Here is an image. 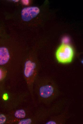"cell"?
<instances>
[{"label":"cell","mask_w":83,"mask_h":124,"mask_svg":"<svg viewBox=\"0 0 83 124\" xmlns=\"http://www.w3.org/2000/svg\"><path fill=\"white\" fill-rule=\"evenodd\" d=\"M56 85L53 81L49 80L47 83L39 88L40 96L46 100L49 106L60 95V93Z\"/></svg>","instance_id":"6da1fadb"},{"label":"cell","mask_w":83,"mask_h":124,"mask_svg":"<svg viewBox=\"0 0 83 124\" xmlns=\"http://www.w3.org/2000/svg\"><path fill=\"white\" fill-rule=\"evenodd\" d=\"M26 115L25 111L22 109H19L16 111L15 114V116L18 118H24Z\"/></svg>","instance_id":"52a82bcc"},{"label":"cell","mask_w":83,"mask_h":124,"mask_svg":"<svg viewBox=\"0 0 83 124\" xmlns=\"http://www.w3.org/2000/svg\"><path fill=\"white\" fill-rule=\"evenodd\" d=\"M31 119L28 118L21 120L19 122V124H31Z\"/></svg>","instance_id":"ba28073f"},{"label":"cell","mask_w":83,"mask_h":124,"mask_svg":"<svg viewBox=\"0 0 83 124\" xmlns=\"http://www.w3.org/2000/svg\"><path fill=\"white\" fill-rule=\"evenodd\" d=\"M21 1L22 3L26 5H27L29 3V0H22Z\"/></svg>","instance_id":"30bf717a"},{"label":"cell","mask_w":83,"mask_h":124,"mask_svg":"<svg viewBox=\"0 0 83 124\" xmlns=\"http://www.w3.org/2000/svg\"><path fill=\"white\" fill-rule=\"evenodd\" d=\"M39 12L40 10L37 7L24 8L22 9L21 12L22 19L25 21H29L36 17Z\"/></svg>","instance_id":"3957f363"},{"label":"cell","mask_w":83,"mask_h":124,"mask_svg":"<svg viewBox=\"0 0 83 124\" xmlns=\"http://www.w3.org/2000/svg\"><path fill=\"white\" fill-rule=\"evenodd\" d=\"M73 56V49L70 46L66 44H62L58 49L56 56L58 61L62 63L71 62Z\"/></svg>","instance_id":"7a4b0ae2"},{"label":"cell","mask_w":83,"mask_h":124,"mask_svg":"<svg viewBox=\"0 0 83 124\" xmlns=\"http://www.w3.org/2000/svg\"><path fill=\"white\" fill-rule=\"evenodd\" d=\"M51 117L46 123L47 124H62L64 123L68 117L67 109L63 111L61 114Z\"/></svg>","instance_id":"277c9868"},{"label":"cell","mask_w":83,"mask_h":124,"mask_svg":"<svg viewBox=\"0 0 83 124\" xmlns=\"http://www.w3.org/2000/svg\"><path fill=\"white\" fill-rule=\"evenodd\" d=\"M6 120V117L4 115L1 114L0 115V124H2L4 123Z\"/></svg>","instance_id":"9c48e42d"},{"label":"cell","mask_w":83,"mask_h":124,"mask_svg":"<svg viewBox=\"0 0 83 124\" xmlns=\"http://www.w3.org/2000/svg\"><path fill=\"white\" fill-rule=\"evenodd\" d=\"M10 57L8 49L5 47H0V65L5 64L8 61Z\"/></svg>","instance_id":"8992f818"},{"label":"cell","mask_w":83,"mask_h":124,"mask_svg":"<svg viewBox=\"0 0 83 124\" xmlns=\"http://www.w3.org/2000/svg\"><path fill=\"white\" fill-rule=\"evenodd\" d=\"M2 78V72L1 70L0 69V80H1Z\"/></svg>","instance_id":"8fae6325"},{"label":"cell","mask_w":83,"mask_h":124,"mask_svg":"<svg viewBox=\"0 0 83 124\" xmlns=\"http://www.w3.org/2000/svg\"><path fill=\"white\" fill-rule=\"evenodd\" d=\"M36 67L35 63L30 60L27 61L25 63L24 73L26 78L31 76L34 73Z\"/></svg>","instance_id":"5b68a950"},{"label":"cell","mask_w":83,"mask_h":124,"mask_svg":"<svg viewBox=\"0 0 83 124\" xmlns=\"http://www.w3.org/2000/svg\"><path fill=\"white\" fill-rule=\"evenodd\" d=\"M12 1H14V2H18L19 1V0H12Z\"/></svg>","instance_id":"7c38bea8"}]
</instances>
